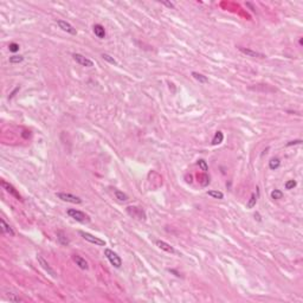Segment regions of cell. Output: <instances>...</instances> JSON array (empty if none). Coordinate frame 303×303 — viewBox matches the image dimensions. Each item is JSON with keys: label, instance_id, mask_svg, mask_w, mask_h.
I'll return each mask as SVG.
<instances>
[{"label": "cell", "instance_id": "6da1fadb", "mask_svg": "<svg viewBox=\"0 0 303 303\" xmlns=\"http://www.w3.org/2000/svg\"><path fill=\"white\" fill-rule=\"evenodd\" d=\"M68 214H69L71 218H74L75 220H77V222H80V223H89L90 222V218H89V216L88 214H85L84 212H82V211H78V210H75V208H69L68 210Z\"/></svg>", "mask_w": 303, "mask_h": 303}, {"label": "cell", "instance_id": "7a4b0ae2", "mask_svg": "<svg viewBox=\"0 0 303 303\" xmlns=\"http://www.w3.org/2000/svg\"><path fill=\"white\" fill-rule=\"evenodd\" d=\"M104 255L108 258V261L110 262L112 265H114L115 268H121V265H122V259H121V257L117 255L116 252H114L110 249H106L104 250Z\"/></svg>", "mask_w": 303, "mask_h": 303}, {"label": "cell", "instance_id": "3957f363", "mask_svg": "<svg viewBox=\"0 0 303 303\" xmlns=\"http://www.w3.org/2000/svg\"><path fill=\"white\" fill-rule=\"evenodd\" d=\"M78 233H80V236L83 237V239H85L86 242L91 243V244L98 245V246H106V242L101 239V238H98V237H95V236L88 233V232H84V231H78Z\"/></svg>", "mask_w": 303, "mask_h": 303}, {"label": "cell", "instance_id": "277c9868", "mask_svg": "<svg viewBox=\"0 0 303 303\" xmlns=\"http://www.w3.org/2000/svg\"><path fill=\"white\" fill-rule=\"evenodd\" d=\"M56 196L58 199L63 200L66 202H71V204H82V199L77 196H74L71 193H63V192H58L56 193Z\"/></svg>", "mask_w": 303, "mask_h": 303}, {"label": "cell", "instance_id": "5b68a950", "mask_svg": "<svg viewBox=\"0 0 303 303\" xmlns=\"http://www.w3.org/2000/svg\"><path fill=\"white\" fill-rule=\"evenodd\" d=\"M127 212L130 217L136 219H141V220H144L146 219V213L142 208L136 207V206H129L127 207Z\"/></svg>", "mask_w": 303, "mask_h": 303}, {"label": "cell", "instance_id": "8992f818", "mask_svg": "<svg viewBox=\"0 0 303 303\" xmlns=\"http://www.w3.org/2000/svg\"><path fill=\"white\" fill-rule=\"evenodd\" d=\"M37 261H38V263H39V265L42 266L43 269L48 272V275H50L52 278H57V274H56V271L50 266V264L43 258L42 256H37Z\"/></svg>", "mask_w": 303, "mask_h": 303}, {"label": "cell", "instance_id": "52a82bcc", "mask_svg": "<svg viewBox=\"0 0 303 303\" xmlns=\"http://www.w3.org/2000/svg\"><path fill=\"white\" fill-rule=\"evenodd\" d=\"M72 57H74V59L76 60V63H78L80 65H82V66H86V68L94 66V62H92L91 59L84 57V56L81 55V53H74Z\"/></svg>", "mask_w": 303, "mask_h": 303}, {"label": "cell", "instance_id": "ba28073f", "mask_svg": "<svg viewBox=\"0 0 303 303\" xmlns=\"http://www.w3.org/2000/svg\"><path fill=\"white\" fill-rule=\"evenodd\" d=\"M1 186H3L4 190H6V192H8L12 197H14L16 199H18V200H21V196L18 193V191H17L16 188L12 186L11 184L6 182L5 180H1Z\"/></svg>", "mask_w": 303, "mask_h": 303}, {"label": "cell", "instance_id": "9c48e42d", "mask_svg": "<svg viewBox=\"0 0 303 303\" xmlns=\"http://www.w3.org/2000/svg\"><path fill=\"white\" fill-rule=\"evenodd\" d=\"M57 25L59 26V29H62L63 31L68 32V33H70V34H76V33H77L76 29H75L71 24L66 23L65 20H57Z\"/></svg>", "mask_w": 303, "mask_h": 303}, {"label": "cell", "instance_id": "30bf717a", "mask_svg": "<svg viewBox=\"0 0 303 303\" xmlns=\"http://www.w3.org/2000/svg\"><path fill=\"white\" fill-rule=\"evenodd\" d=\"M72 261L76 263V265H78L81 269L83 270H88L89 269V265H88V262L85 261L83 257H81L78 255H72Z\"/></svg>", "mask_w": 303, "mask_h": 303}, {"label": "cell", "instance_id": "8fae6325", "mask_svg": "<svg viewBox=\"0 0 303 303\" xmlns=\"http://www.w3.org/2000/svg\"><path fill=\"white\" fill-rule=\"evenodd\" d=\"M238 49H239L240 52H243L244 55L249 56V57H256V58H264L265 57L263 53L253 51V50H250V49H245V48H238Z\"/></svg>", "mask_w": 303, "mask_h": 303}, {"label": "cell", "instance_id": "7c38bea8", "mask_svg": "<svg viewBox=\"0 0 303 303\" xmlns=\"http://www.w3.org/2000/svg\"><path fill=\"white\" fill-rule=\"evenodd\" d=\"M155 244L158 245L161 250H165V251H167V252H170V253H175V250L173 249V246H170V244H167V243L164 242V240H156Z\"/></svg>", "mask_w": 303, "mask_h": 303}, {"label": "cell", "instance_id": "4fadbf2b", "mask_svg": "<svg viewBox=\"0 0 303 303\" xmlns=\"http://www.w3.org/2000/svg\"><path fill=\"white\" fill-rule=\"evenodd\" d=\"M94 33H95L96 37L100 38V39H103V38L106 37V30H104V27L102 26V25H100V24L94 25Z\"/></svg>", "mask_w": 303, "mask_h": 303}, {"label": "cell", "instance_id": "5bb4252c", "mask_svg": "<svg viewBox=\"0 0 303 303\" xmlns=\"http://www.w3.org/2000/svg\"><path fill=\"white\" fill-rule=\"evenodd\" d=\"M0 223H1V230H3V232H4V233L10 234L11 237H13V236H14V231H13V229L8 224L6 223L4 219H1V220H0Z\"/></svg>", "mask_w": 303, "mask_h": 303}, {"label": "cell", "instance_id": "9a60e30c", "mask_svg": "<svg viewBox=\"0 0 303 303\" xmlns=\"http://www.w3.org/2000/svg\"><path fill=\"white\" fill-rule=\"evenodd\" d=\"M57 240L59 242V244H62V245L69 244V239L66 238L65 233L62 232V231H58V232H57Z\"/></svg>", "mask_w": 303, "mask_h": 303}, {"label": "cell", "instance_id": "2e32d148", "mask_svg": "<svg viewBox=\"0 0 303 303\" xmlns=\"http://www.w3.org/2000/svg\"><path fill=\"white\" fill-rule=\"evenodd\" d=\"M224 140V135L222 132H217L216 133V135H214V138H213L212 140V144L213 146H217V144H220L222 142H223Z\"/></svg>", "mask_w": 303, "mask_h": 303}, {"label": "cell", "instance_id": "e0dca14e", "mask_svg": "<svg viewBox=\"0 0 303 303\" xmlns=\"http://www.w3.org/2000/svg\"><path fill=\"white\" fill-rule=\"evenodd\" d=\"M192 76H193V77H194V78H196L198 82H200V83H207V82H208V80H207V77H206V76L199 74V72H196V71H193V72H192Z\"/></svg>", "mask_w": 303, "mask_h": 303}, {"label": "cell", "instance_id": "ac0fdd59", "mask_svg": "<svg viewBox=\"0 0 303 303\" xmlns=\"http://www.w3.org/2000/svg\"><path fill=\"white\" fill-rule=\"evenodd\" d=\"M114 194H115L116 199H118L120 201H127V200H128L127 194H126V193H123V192H121V191H118V190H115V191H114Z\"/></svg>", "mask_w": 303, "mask_h": 303}, {"label": "cell", "instance_id": "d6986e66", "mask_svg": "<svg viewBox=\"0 0 303 303\" xmlns=\"http://www.w3.org/2000/svg\"><path fill=\"white\" fill-rule=\"evenodd\" d=\"M279 165H281V161H279V159H277V158H274V159H271L269 161L270 170H277L279 167Z\"/></svg>", "mask_w": 303, "mask_h": 303}, {"label": "cell", "instance_id": "ffe728a7", "mask_svg": "<svg viewBox=\"0 0 303 303\" xmlns=\"http://www.w3.org/2000/svg\"><path fill=\"white\" fill-rule=\"evenodd\" d=\"M207 194L210 197L216 198V199H223L224 198V194L220 191H214V190H212V191H208Z\"/></svg>", "mask_w": 303, "mask_h": 303}, {"label": "cell", "instance_id": "44dd1931", "mask_svg": "<svg viewBox=\"0 0 303 303\" xmlns=\"http://www.w3.org/2000/svg\"><path fill=\"white\" fill-rule=\"evenodd\" d=\"M256 202H257V194H252L250 197V199H249V201H248V204H246V207L248 208H252L253 206H256Z\"/></svg>", "mask_w": 303, "mask_h": 303}, {"label": "cell", "instance_id": "7402d4cb", "mask_svg": "<svg viewBox=\"0 0 303 303\" xmlns=\"http://www.w3.org/2000/svg\"><path fill=\"white\" fill-rule=\"evenodd\" d=\"M23 60H24V57L23 56H12V57H10V63L12 64L21 63Z\"/></svg>", "mask_w": 303, "mask_h": 303}, {"label": "cell", "instance_id": "603a6c76", "mask_svg": "<svg viewBox=\"0 0 303 303\" xmlns=\"http://www.w3.org/2000/svg\"><path fill=\"white\" fill-rule=\"evenodd\" d=\"M102 58L104 59V60H107V62H109L110 64H114V65H116L117 62L115 60V59L112 58V56H109V55H107V53H102Z\"/></svg>", "mask_w": 303, "mask_h": 303}, {"label": "cell", "instance_id": "cb8c5ba5", "mask_svg": "<svg viewBox=\"0 0 303 303\" xmlns=\"http://www.w3.org/2000/svg\"><path fill=\"white\" fill-rule=\"evenodd\" d=\"M198 166H199V167L201 168V170H204V172H207L208 170V166L205 160H199V161H198Z\"/></svg>", "mask_w": 303, "mask_h": 303}, {"label": "cell", "instance_id": "d4e9b609", "mask_svg": "<svg viewBox=\"0 0 303 303\" xmlns=\"http://www.w3.org/2000/svg\"><path fill=\"white\" fill-rule=\"evenodd\" d=\"M283 197V193L281 191H278V190H275V191L271 192V198L272 199H281V198Z\"/></svg>", "mask_w": 303, "mask_h": 303}, {"label": "cell", "instance_id": "484cf974", "mask_svg": "<svg viewBox=\"0 0 303 303\" xmlns=\"http://www.w3.org/2000/svg\"><path fill=\"white\" fill-rule=\"evenodd\" d=\"M8 49H10L11 52H17V51H19V45L17 43H11Z\"/></svg>", "mask_w": 303, "mask_h": 303}, {"label": "cell", "instance_id": "4316f807", "mask_svg": "<svg viewBox=\"0 0 303 303\" xmlns=\"http://www.w3.org/2000/svg\"><path fill=\"white\" fill-rule=\"evenodd\" d=\"M295 186H296V181L295 180H289L285 182V188H287V190H291V188H294Z\"/></svg>", "mask_w": 303, "mask_h": 303}, {"label": "cell", "instance_id": "83f0119b", "mask_svg": "<svg viewBox=\"0 0 303 303\" xmlns=\"http://www.w3.org/2000/svg\"><path fill=\"white\" fill-rule=\"evenodd\" d=\"M302 140H295V141H290L289 144H287V146H293V144H301Z\"/></svg>", "mask_w": 303, "mask_h": 303}, {"label": "cell", "instance_id": "f1b7e54d", "mask_svg": "<svg viewBox=\"0 0 303 303\" xmlns=\"http://www.w3.org/2000/svg\"><path fill=\"white\" fill-rule=\"evenodd\" d=\"M162 4H164V5H166L167 7H170V8H174V5H173L172 3H168V1H162Z\"/></svg>", "mask_w": 303, "mask_h": 303}]
</instances>
